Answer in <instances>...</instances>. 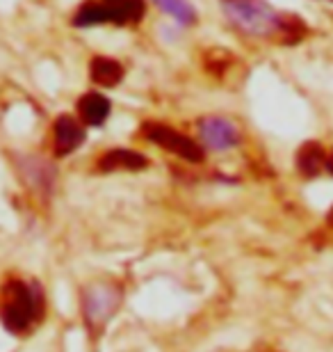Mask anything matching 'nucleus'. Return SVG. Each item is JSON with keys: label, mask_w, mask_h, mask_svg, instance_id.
<instances>
[{"label": "nucleus", "mask_w": 333, "mask_h": 352, "mask_svg": "<svg viewBox=\"0 0 333 352\" xmlns=\"http://www.w3.org/2000/svg\"><path fill=\"white\" fill-rule=\"evenodd\" d=\"M41 293L37 286H27L23 281H10L3 288V305H0V318L10 332H23L30 322L37 318Z\"/></svg>", "instance_id": "1"}, {"label": "nucleus", "mask_w": 333, "mask_h": 352, "mask_svg": "<svg viewBox=\"0 0 333 352\" xmlns=\"http://www.w3.org/2000/svg\"><path fill=\"white\" fill-rule=\"evenodd\" d=\"M226 14L240 30L249 34H269L281 30V16L263 0H233L226 5Z\"/></svg>", "instance_id": "2"}, {"label": "nucleus", "mask_w": 333, "mask_h": 352, "mask_svg": "<svg viewBox=\"0 0 333 352\" xmlns=\"http://www.w3.org/2000/svg\"><path fill=\"white\" fill-rule=\"evenodd\" d=\"M144 135L151 140L153 144L176 153V156H181L183 160H187V163H201L203 160V149L192 138L183 135V133L169 129L165 124H144Z\"/></svg>", "instance_id": "3"}, {"label": "nucleus", "mask_w": 333, "mask_h": 352, "mask_svg": "<svg viewBox=\"0 0 333 352\" xmlns=\"http://www.w3.org/2000/svg\"><path fill=\"white\" fill-rule=\"evenodd\" d=\"M119 291L112 286H94L91 291L84 295V318H87L89 325L101 327L105 320L110 318L112 314L117 311L119 307Z\"/></svg>", "instance_id": "4"}, {"label": "nucleus", "mask_w": 333, "mask_h": 352, "mask_svg": "<svg viewBox=\"0 0 333 352\" xmlns=\"http://www.w3.org/2000/svg\"><path fill=\"white\" fill-rule=\"evenodd\" d=\"M199 133H201L203 142L215 151H226V149H231V146H236L240 142L238 129L229 122V119H222V117L203 119L201 126H199Z\"/></svg>", "instance_id": "5"}, {"label": "nucleus", "mask_w": 333, "mask_h": 352, "mask_svg": "<svg viewBox=\"0 0 333 352\" xmlns=\"http://www.w3.org/2000/svg\"><path fill=\"white\" fill-rule=\"evenodd\" d=\"M82 142H84L82 126L78 124L73 117L62 115L58 122H55V153H58V156H69V153L76 151Z\"/></svg>", "instance_id": "6"}, {"label": "nucleus", "mask_w": 333, "mask_h": 352, "mask_svg": "<svg viewBox=\"0 0 333 352\" xmlns=\"http://www.w3.org/2000/svg\"><path fill=\"white\" fill-rule=\"evenodd\" d=\"M146 167V158L137 151L130 149H112L103 153L98 160V170L101 172H137Z\"/></svg>", "instance_id": "7"}, {"label": "nucleus", "mask_w": 333, "mask_h": 352, "mask_svg": "<svg viewBox=\"0 0 333 352\" xmlns=\"http://www.w3.org/2000/svg\"><path fill=\"white\" fill-rule=\"evenodd\" d=\"M105 12L112 23L126 25V23H139L146 12L144 0H101Z\"/></svg>", "instance_id": "8"}, {"label": "nucleus", "mask_w": 333, "mask_h": 352, "mask_svg": "<svg viewBox=\"0 0 333 352\" xmlns=\"http://www.w3.org/2000/svg\"><path fill=\"white\" fill-rule=\"evenodd\" d=\"M110 101L98 91H89L84 94L80 101H78V112H80V119L87 126H101L105 124V119L110 117Z\"/></svg>", "instance_id": "9"}, {"label": "nucleus", "mask_w": 333, "mask_h": 352, "mask_svg": "<svg viewBox=\"0 0 333 352\" xmlns=\"http://www.w3.org/2000/svg\"><path fill=\"white\" fill-rule=\"evenodd\" d=\"M89 78L101 87H115L124 78V67L117 60L98 55L89 62Z\"/></svg>", "instance_id": "10"}, {"label": "nucleus", "mask_w": 333, "mask_h": 352, "mask_svg": "<svg viewBox=\"0 0 333 352\" xmlns=\"http://www.w3.org/2000/svg\"><path fill=\"white\" fill-rule=\"evenodd\" d=\"M297 165H299L301 174L317 176L322 172V167L327 165V156H324L322 146L317 142H308L301 146L299 153H297Z\"/></svg>", "instance_id": "11"}, {"label": "nucleus", "mask_w": 333, "mask_h": 352, "mask_svg": "<svg viewBox=\"0 0 333 352\" xmlns=\"http://www.w3.org/2000/svg\"><path fill=\"white\" fill-rule=\"evenodd\" d=\"M155 5L160 7L162 12L169 14V16H174L179 23L183 25H192L196 21V12L194 7L187 3V0H153Z\"/></svg>", "instance_id": "12"}, {"label": "nucleus", "mask_w": 333, "mask_h": 352, "mask_svg": "<svg viewBox=\"0 0 333 352\" xmlns=\"http://www.w3.org/2000/svg\"><path fill=\"white\" fill-rule=\"evenodd\" d=\"M105 21H110V16H108V12H105L103 3H94V0H89V3H84L80 10L76 12L73 25H78V28H89V25L105 23Z\"/></svg>", "instance_id": "13"}]
</instances>
